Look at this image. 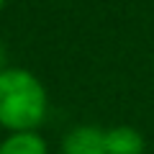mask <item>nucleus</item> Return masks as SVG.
Here are the masks:
<instances>
[{"instance_id":"f257e3e1","label":"nucleus","mask_w":154,"mask_h":154,"mask_svg":"<svg viewBox=\"0 0 154 154\" xmlns=\"http://www.w3.org/2000/svg\"><path fill=\"white\" fill-rule=\"evenodd\" d=\"M49 95L44 82L23 67L0 72V126L16 131H36L46 121Z\"/></svg>"},{"instance_id":"f03ea898","label":"nucleus","mask_w":154,"mask_h":154,"mask_svg":"<svg viewBox=\"0 0 154 154\" xmlns=\"http://www.w3.org/2000/svg\"><path fill=\"white\" fill-rule=\"evenodd\" d=\"M62 154H105V128L82 123L64 134Z\"/></svg>"},{"instance_id":"7ed1b4c3","label":"nucleus","mask_w":154,"mask_h":154,"mask_svg":"<svg viewBox=\"0 0 154 154\" xmlns=\"http://www.w3.org/2000/svg\"><path fill=\"white\" fill-rule=\"evenodd\" d=\"M144 134L134 126H110L105 128V154H144Z\"/></svg>"},{"instance_id":"20e7f679","label":"nucleus","mask_w":154,"mask_h":154,"mask_svg":"<svg viewBox=\"0 0 154 154\" xmlns=\"http://www.w3.org/2000/svg\"><path fill=\"white\" fill-rule=\"evenodd\" d=\"M0 154H49V144L38 131H16L0 141Z\"/></svg>"},{"instance_id":"39448f33","label":"nucleus","mask_w":154,"mask_h":154,"mask_svg":"<svg viewBox=\"0 0 154 154\" xmlns=\"http://www.w3.org/2000/svg\"><path fill=\"white\" fill-rule=\"evenodd\" d=\"M5 59H8V54H5V44H3V38H0V72H3V69H8Z\"/></svg>"},{"instance_id":"423d86ee","label":"nucleus","mask_w":154,"mask_h":154,"mask_svg":"<svg viewBox=\"0 0 154 154\" xmlns=\"http://www.w3.org/2000/svg\"><path fill=\"white\" fill-rule=\"evenodd\" d=\"M3 3H5V0H0V8H3Z\"/></svg>"}]
</instances>
